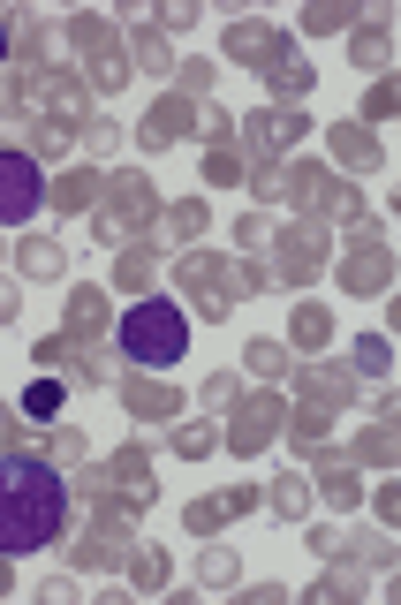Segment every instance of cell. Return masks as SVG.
<instances>
[{
	"mask_svg": "<svg viewBox=\"0 0 401 605\" xmlns=\"http://www.w3.org/2000/svg\"><path fill=\"white\" fill-rule=\"evenodd\" d=\"M23 416H38V424H46V416H61V379H38L31 394H23Z\"/></svg>",
	"mask_w": 401,
	"mask_h": 605,
	"instance_id": "4fadbf2b",
	"label": "cell"
},
{
	"mask_svg": "<svg viewBox=\"0 0 401 605\" xmlns=\"http://www.w3.org/2000/svg\"><path fill=\"white\" fill-rule=\"evenodd\" d=\"M280 31H265V23H235V31H227V61H250V69H273L280 61Z\"/></svg>",
	"mask_w": 401,
	"mask_h": 605,
	"instance_id": "5b68a950",
	"label": "cell"
},
{
	"mask_svg": "<svg viewBox=\"0 0 401 605\" xmlns=\"http://www.w3.org/2000/svg\"><path fill=\"white\" fill-rule=\"evenodd\" d=\"M61 530H69V484H61V469L31 462V454H0V560L46 553Z\"/></svg>",
	"mask_w": 401,
	"mask_h": 605,
	"instance_id": "6da1fadb",
	"label": "cell"
},
{
	"mask_svg": "<svg viewBox=\"0 0 401 605\" xmlns=\"http://www.w3.org/2000/svg\"><path fill=\"white\" fill-rule=\"evenodd\" d=\"M280 265H288V273H318V235H311V227L280 235Z\"/></svg>",
	"mask_w": 401,
	"mask_h": 605,
	"instance_id": "52a82bcc",
	"label": "cell"
},
{
	"mask_svg": "<svg viewBox=\"0 0 401 605\" xmlns=\"http://www.w3.org/2000/svg\"><path fill=\"white\" fill-rule=\"evenodd\" d=\"M0 61H8V23H0Z\"/></svg>",
	"mask_w": 401,
	"mask_h": 605,
	"instance_id": "484cf974",
	"label": "cell"
},
{
	"mask_svg": "<svg viewBox=\"0 0 401 605\" xmlns=\"http://www.w3.org/2000/svg\"><path fill=\"white\" fill-rule=\"evenodd\" d=\"M122 356L137 363V371H175L182 356H190V318H182V303H167V295H137L122 311Z\"/></svg>",
	"mask_w": 401,
	"mask_h": 605,
	"instance_id": "7a4b0ae2",
	"label": "cell"
},
{
	"mask_svg": "<svg viewBox=\"0 0 401 605\" xmlns=\"http://www.w3.org/2000/svg\"><path fill=\"white\" fill-rule=\"evenodd\" d=\"M38 205H46L38 159H31V152H0V227H23V220H38Z\"/></svg>",
	"mask_w": 401,
	"mask_h": 605,
	"instance_id": "3957f363",
	"label": "cell"
},
{
	"mask_svg": "<svg viewBox=\"0 0 401 605\" xmlns=\"http://www.w3.org/2000/svg\"><path fill=\"white\" fill-rule=\"evenodd\" d=\"M326 341V311H296V348H318Z\"/></svg>",
	"mask_w": 401,
	"mask_h": 605,
	"instance_id": "d6986e66",
	"label": "cell"
},
{
	"mask_svg": "<svg viewBox=\"0 0 401 605\" xmlns=\"http://www.w3.org/2000/svg\"><path fill=\"white\" fill-rule=\"evenodd\" d=\"M129 409H144V416H175L182 394H167V386H129Z\"/></svg>",
	"mask_w": 401,
	"mask_h": 605,
	"instance_id": "7c38bea8",
	"label": "cell"
},
{
	"mask_svg": "<svg viewBox=\"0 0 401 605\" xmlns=\"http://www.w3.org/2000/svg\"><path fill=\"white\" fill-rule=\"evenodd\" d=\"M273 84L288 91V99H303V91H311V61H296V53H280V61H273Z\"/></svg>",
	"mask_w": 401,
	"mask_h": 605,
	"instance_id": "30bf717a",
	"label": "cell"
},
{
	"mask_svg": "<svg viewBox=\"0 0 401 605\" xmlns=\"http://www.w3.org/2000/svg\"><path fill=\"white\" fill-rule=\"evenodd\" d=\"M212 447H220V439L197 432V424H190V432H175V454H190V462H197V454H212Z\"/></svg>",
	"mask_w": 401,
	"mask_h": 605,
	"instance_id": "7402d4cb",
	"label": "cell"
},
{
	"mask_svg": "<svg viewBox=\"0 0 401 605\" xmlns=\"http://www.w3.org/2000/svg\"><path fill=\"white\" fill-rule=\"evenodd\" d=\"M197 575H205L212 590H220V583H235V553H220V545H212V553L197 560Z\"/></svg>",
	"mask_w": 401,
	"mask_h": 605,
	"instance_id": "ac0fdd59",
	"label": "cell"
},
{
	"mask_svg": "<svg viewBox=\"0 0 401 605\" xmlns=\"http://www.w3.org/2000/svg\"><path fill=\"white\" fill-rule=\"evenodd\" d=\"M356 371H364V379H386V371H394V348H386V333L356 341Z\"/></svg>",
	"mask_w": 401,
	"mask_h": 605,
	"instance_id": "ba28073f",
	"label": "cell"
},
{
	"mask_svg": "<svg viewBox=\"0 0 401 605\" xmlns=\"http://www.w3.org/2000/svg\"><path fill=\"white\" fill-rule=\"evenodd\" d=\"M137 61H144V69H167V38H159V31H137Z\"/></svg>",
	"mask_w": 401,
	"mask_h": 605,
	"instance_id": "44dd1931",
	"label": "cell"
},
{
	"mask_svg": "<svg viewBox=\"0 0 401 605\" xmlns=\"http://www.w3.org/2000/svg\"><path fill=\"white\" fill-rule=\"evenodd\" d=\"M182 129H190V106H182V99H159L152 114H144V129H137V137L152 144V152H167V144H175Z\"/></svg>",
	"mask_w": 401,
	"mask_h": 605,
	"instance_id": "8992f818",
	"label": "cell"
},
{
	"mask_svg": "<svg viewBox=\"0 0 401 605\" xmlns=\"http://www.w3.org/2000/svg\"><path fill=\"white\" fill-rule=\"evenodd\" d=\"M326 492H333V500H341V507H356V500H364V484H356L349 469H326Z\"/></svg>",
	"mask_w": 401,
	"mask_h": 605,
	"instance_id": "ffe728a7",
	"label": "cell"
},
{
	"mask_svg": "<svg viewBox=\"0 0 401 605\" xmlns=\"http://www.w3.org/2000/svg\"><path fill=\"white\" fill-rule=\"evenodd\" d=\"M243 363L258 371V379H280V371H288V348H280V341H250V348H243Z\"/></svg>",
	"mask_w": 401,
	"mask_h": 605,
	"instance_id": "9c48e42d",
	"label": "cell"
},
{
	"mask_svg": "<svg viewBox=\"0 0 401 605\" xmlns=\"http://www.w3.org/2000/svg\"><path fill=\"white\" fill-rule=\"evenodd\" d=\"M273 507H280V515H303V507H311V484H303V477H280Z\"/></svg>",
	"mask_w": 401,
	"mask_h": 605,
	"instance_id": "e0dca14e",
	"label": "cell"
},
{
	"mask_svg": "<svg viewBox=\"0 0 401 605\" xmlns=\"http://www.w3.org/2000/svg\"><path fill=\"white\" fill-rule=\"evenodd\" d=\"M114 205H122V220H144V212H152V197H144V174H122V182H114Z\"/></svg>",
	"mask_w": 401,
	"mask_h": 605,
	"instance_id": "8fae6325",
	"label": "cell"
},
{
	"mask_svg": "<svg viewBox=\"0 0 401 605\" xmlns=\"http://www.w3.org/2000/svg\"><path fill=\"white\" fill-rule=\"evenodd\" d=\"M91 182H99V174H91V167L61 174V212H84V205H91Z\"/></svg>",
	"mask_w": 401,
	"mask_h": 605,
	"instance_id": "9a60e30c",
	"label": "cell"
},
{
	"mask_svg": "<svg viewBox=\"0 0 401 605\" xmlns=\"http://www.w3.org/2000/svg\"><path fill=\"white\" fill-rule=\"evenodd\" d=\"M273 432H280V401H273V394L243 401V409L227 416V447H235V454H258V447H273Z\"/></svg>",
	"mask_w": 401,
	"mask_h": 605,
	"instance_id": "277c9868",
	"label": "cell"
},
{
	"mask_svg": "<svg viewBox=\"0 0 401 605\" xmlns=\"http://www.w3.org/2000/svg\"><path fill=\"white\" fill-rule=\"evenodd\" d=\"M167 235H175V242L205 235V205H175V212H167Z\"/></svg>",
	"mask_w": 401,
	"mask_h": 605,
	"instance_id": "2e32d148",
	"label": "cell"
},
{
	"mask_svg": "<svg viewBox=\"0 0 401 605\" xmlns=\"http://www.w3.org/2000/svg\"><path fill=\"white\" fill-rule=\"evenodd\" d=\"M333 144H341V159H371V137H364V129H341Z\"/></svg>",
	"mask_w": 401,
	"mask_h": 605,
	"instance_id": "603a6c76",
	"label": "cell"
},
{
	"mask_svg": "<svg viewBox=\"0 0 401 605\" xmlns=\"http://www.w3.org/2000/svg\"><path fill=\"white\" fill-rule=\"evenodd\" d=\"M16 311H23V295L8 288V280H0V326H16Z\"/></svg>",
	"mask_w": 401,
	"mask_h": 605,
	"instance_id": "d4e9b609",
	"label": "cell"
},
{
	"mask_svg": "<svg viewBox=\"0 0 401 605\" xmlns=\"http://www.w3.org/2000/svg\"><path fill=\"white\" fill-rule=\"evenodd\" d=\"M122 280H129V288H144V280H152V258H137V250H129V258H122Z\"/></svg>",
	"mask_w": 401,
	"mask_h": 605,
	"instance_id": "cb8c5ba5",
	"label": "cell"
},
{
	"mask_svg": "<svg viewBox=\"0 0 401 605\" xmlns=\"http://www.w3.org/2000/svg\"><path fill=\"white\" fill-rule=\"evenodd\" d=\"M23 273L53 280V273H61V242H23Z\"/></svg>",
	"mask_w": 401,
	"mask_h": 605,
	"instance_id": "5bb4252c",
	"label": "cell"
}]
</instances>
